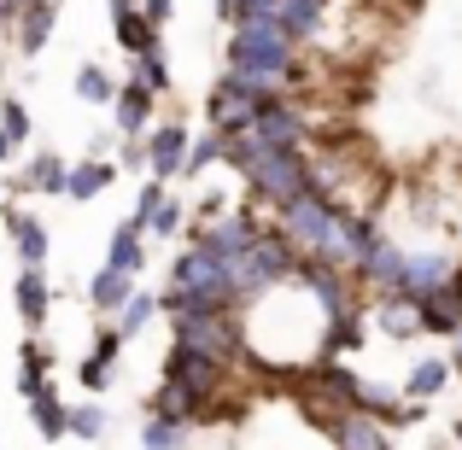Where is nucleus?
Listing matches in <instances>:
<instances>
[{"mask_svg": "<svg viewBox=\"0 0 462 450\" xmlns=\"http://www.w3.org/2000/svg\"><path fill=\"white\" fill-rule=\"evenodd\" d=\"M135 275H124V270H112V263H100V270L88 275V287H82V293H88V304H94V316H106V322H112L117 310H124L129 298H135Z\"/></svg>", "mask_w": 462, "mask_h": 450, "instance_id": "14", "label": "nucleus"}, {"mask_svg": "<svg viewBox=\"0 0 462 450\" xmlns=\"http://www.w3.org/2000/svg\"><path fill=\"white\" fill-rule=\"evenodd\" d=\"M70 94H77L82 106H112V100H117V77H112L106 65H94V59H88V65L77 70V88H70Z\"/></svg>", "mask_w": 462, "mask_h": 450, "instance_id": "28", "label": "nucleus"}, {"mask_svg": "<svg viewBox=\"0 0 462 450\" xmlns=\"http://www.w3.org/2000/svg\"><path fill=\"white\" fill-rule=\"evenodd\" d=\"M106 427H112V416L100 409V398H88V404H77V409H70V439L100 445V439H106Z\"/></svg>", "mask_w": 462, "mask_h": 450, "instance_id": "29", "label": "nucleus"}, {"mask_svg": "<svg viewBox=\"0 0 462 450\" xmlns=\"http://www.w3.org/2000/svg\"><path fill=\"white\" fill-rule=\"evenodd\" d=\"M451 270H457V263L445 258V252H404V275H398V298L421 304V298L445 293V287H451Z\"/></svg>", "mask_w": 462, "mask_h": 450, "instance_id": "10", "label": "nucleus"}, {"mask_svg": "<svg viewBox=\"0 0 462 450\" xmlns=\"http://www.w3.org/2000/svg\"><path fill=\"white\" fill-rule=\"evenodd\" d=\"M228 152V135H217V129H199V135L188 141V158H181V181H199L205 170H217Z\"/></svg>", "mask_w": 462, "mask_h": 450, "instance_id": "25", "label": "nucleus"}, {"mask_svg": "<svg viewBox=\"0 0 462 450\" xmlns=\"http://www.w3.org/2000/svg\"><path fill=\"white\" fill-rule=\"evenodd\" d=\"M181 445H188V427H176V421H164V416L141 421V450H181Z\"/></svg>", "mask_w": 462, "mask_h": 450, "instance_id": "31", "label": "nucleus"}, {"mask_svg": "<svg viewBox=\"0 0 462 450\" xmlns=\"http://www.w3.org/2000/svg\"><path fill=\"white\" fill-rule=\"evenodd\" d=\"M112 181H117V164H112V158H77V164H70V181H65V199L88 205V199H100Z\"/></svg>", "mask_w": 462, "mask_h": 450, "instance_id": "21", "label": "nucleus"}, {"mask_svg": "<svg viewBox=\"0 0 462 450\" xmlns=\"http://www.w3.org/2000/svg\"><path fill=\"white\" fill-rule=\"evenodd\" d=\"M339 216H346V211L310 188V193H299L293 205H282V211H275V228H282V234L293 240L305 258H328V246H334V234H339Z\"/></svg>", "mask_w": 462, "mask_h": 450, "instance_id": "4", "label": "nucleus"}, {"mask_svg": "<svg viewBox=\"0 0 462 450\" xmlns=\"http://www.w3.org/2000/svg\"><path fill=\"white\" fill-rule=\"evenodd\" d=\"M0 228H6V240H12V252H18L23 270H30V263H47V258H53V228H47L42 216H30L23 205L0 199Z\"/></svg>", "mask_w": 462, "mask_h": 450, "instance_id": "9", "label": "nucleus"}, {"mask_svg": "<svg viewBox=\"0 0 462 450\" xmlns=\"http://www.w3.org/2000/svg\"><path fill=\"white\" fill-rule=\"evenodd\" d=\"M445 363H451V374H462V339H451V357Z\"/></svg>", "mask_w": 462, "mask_h": 450, "instance_id": "42", "label": "nucleus"}, {"mask_svg": "<svg viewBox=\"0 0 462 450\" xmlns=\"http://www.w3.org/2000/svg\"><path fill=\"white\" fill-rule=\"evenodd\" d=\"M369 322L381 327L386 339H398V345L421 334V310H416L410 298H398V293H381V298H369Z\"/></svg>", "mask_w": 462, "mask_h": 450, "instance_id": "16", "label": "nucleus"}, {"mask_svg": "<svg viewBox=\"0 0 462 450\" xmlns=\"http://www.w3.org/2000/svg\"><path fill=\"white\" fill-rule=\"evenodd\" d=\"M53 298H59V287H53V275H47V263H30V270L12 275V310H18V322L30 327V334H42V327H47Z\"/></svg>", "mask_w": 462, "mask_h": 450, "instance_id": "7", "label": "nucleus"}, {"mask_svg": "<svg viewBox=\"0 0 462 450\" xmlns=\"http://www.w3.org/2000/svg\"><path fill=\"white\" fill-rule=\"evenodd\" d=\"M223 164L246 181V199L270 205V211H282L299 193H310V152H282V147H263L258 135H235Z\"/></svg>", "mask_w": 462, "mask_h": 450, "instance_id": "1", "label": "nucleus"}, {"mask_svg": "<svg viewBox=\"0 0 462 450\" xmlns=\"http://www.w3.org/2000/svg\"><path fill=\"white\" fill-rule=\"evenodd\" d=\"M310 100H293V94H282V100H270L258 112V124H252V135L263 141V147H282V152H305L310 147Z\"/></svg>", "mask_w": 462, "mask_h": 450, "instance_id": "6", "label": "nucleus"}, {"mask_svg": "<svg viewBox=\"0 0 462 450\" xmlns=\"http://www.w3.org/2000/svg\"><path fill=\"white\" fill-rule=\"evenodd\" d=\"M457 176H462V164H457Z\"/></svg>", "mask_w": 462, "mask_h": 450, "instance_id": "44", "label": "nucleus"}, {"mask_svg": "<svg viewBox=\"0 0 462 450\" xmlns=\"http://www.w3.org/2000/svg\"><path fill=\"white\" fill-rule=\"evenodd\" d=\"M176 234H188V205H181V199H164L152 211V223H147V240H176Z\"/></svg>", "mask_w": 462, "mask_h": 450, "instance_id": "32", "label": "nucleus"}, {"mask_svg": "<svg viewBox=\"0 0 462 450\" xmlns=\"http://www.w3.org/2000/svg\"><path fill=\"white\" fill-rule=\"evenodd\" d=\"M112 35H117V47H124L129 59H141V53H164V41H158V30L147 23V12H141V6L112 12Z\"/></svg>", "mask_w": 462, "mask_h": 450, "instance_id": "20", "label": "nucleus"}, {"mask_svg": "<svg viewBox=\"0 0 462 450\" xmlns=\"http://www.w3.org/2000/svg\"><path fill=\"white\" fill-rule=\"evenodd\" d=\"M147 416H164V421H176V427H199V416H205V404L193 392H181L176 381H158L152 386V398H147Z\"/></svg>", "mask_w": 462, "mask_h": 450, "instance_id": "19", "label": "nucleus"}, {"mask_svg": "<svg viewBox=\"0 0 462 450\" xmlns=\"http://www.w3.org/2000/svg\"><path fill=\"white\" fill-rule=\"evenodd\" d=\"M416 310H421V334H433V339H462V316H457L451 287H445V293H433V298H421Z\"/></svg>", "mask_w": 462, "mask_h": 450, "instance_id": "26", "label": "nucleus"}, {"mask_svg": "<svg viewBox=\"0 0 462 450\" xmlns=\"http://www.w3.org/2000/svg\"><path fill=\"white\" fill-rule=\"evenodd\" d=\"M77 381H82V392H88V398H100L106 386L117 381V363H100V357H82V363H77Z\"/></svg>", "mask_w": 462, "mask_h": 450, "instance_id": "36", "label": "nucleus"}, {"mask_svg": "<svg viewBox=\"0 0 462 450\" xmlns=\"http://www.w3.org/2000/svg\"><path fill=\"white\" fill-rule=\"evenodd\" d=\"M30 421H35V433H42L47 445L70 439V404H65L59 392H53V386H47V392H42V398L30 404Z\"/></svg>", "mask_w": 462, "mask_h": 450, "instance_id": "24", "label": "nucleus"}, {"mask_svg": "<svg viewBox=\"0 0 462 450\" xmlns=\"http://www.w3.org/2000/svg\"><path fill=\"white\" fill-rule=\"evenodd\" d=\"M88 357H100V363H117V357H124V334H117V322H106V316H100V327H94V345H88Z\"/></svg>", "mask_w": 462, "mask_h": 450, "instance_id": "38", "label": "nucleus"}, {"mask_svg": "<svg viewBox=\"0 0 462 450\" xmlns=\"http://www.w3.org/2000/svg\"><path fill=\"white\" fill-rule=\"evenodd\" d=\"M170 199V181H141V188H135V211H129V223H141V234H147V223H152V211H158V205H164Z\"/></svg>", "mask_w": 462, "mask_h": 450, "instance_id": "34", "label": "nucleus"}, {"mask_svg": "<svg viewBox=\"0 0 462 450\" xmlns=\"http://www.w3.org/2000/svg\"><path fill=\"white\" fill-rule=\"evenodd\" d=\"M112 164H117V170H135V176H147V135H117Z\"/></svg>", "mask_w": 462, "mask_h": 450, "instance_id": "37", "label": "nucleus"}, {"mask_svg": "<svg viewBox=\"0 0 462 450\" xmlns=\"http://www.w3.org/2000/svg\"><path fill=\"white\" fill-rule=\"evenodd\" d=\"M445 386H451V363H445V357H421V363H410V374H404V398L428 404V398H439Z\"/></svg>", "mask_w": 462, "mask_h": 450, "instance_id": "23", "label": "nucleus"}, {"mask_svg": "<svg viewBox=\"0 0 462 450\" xmlns=\"http://www.w3.org/2000/svg\"><path fill=\"white\" fill-rule=\"evenodd\" d=\"M18 369H35V374H53V369H59L53 345H47L42 334H23V345H18Z\"/></svg>", "mask_w": 462, "mask_h": 450, "instance_id": "35", "label": "nucleus"}, {"mask_svg": "<svg viewBox=\"0 0 462 450\" xmlns=\"http://www.w3.org/2000/svg\"><path fill=\"white\" fill-rule=\"evenodd\" d=\"M158 381H176L181 392H193L199 404H211V398H223L228 386H235V369H228V363H217V357H205V351H188V345H176V339H170L164 363H158Z\"/></svg>", "mask_w": 462, "mask_h": 450, "instance_id": "5", "label": "nucleus"}, {"mask_svg": "<svg viewBox=\"0 0 462 450\" xmlns=\"http://www.w3.org/2000/svg\"><path fill=\"white\" fill-rule=\"evenodd\" d=\"M363 345H369V304L322 322V357H351V351H363Z\"/></svg>", "mask_w": 462, "mask_h": 450, "instance_id": "17", "label": "nucleus"}, {"mask_svg": "<svg viewBox=\"0 0 462 450\" xmlns=\"http://www.w3.org/2000/svg\"><path fill=\"white\" fill-rule=\"evenodd\" d=\"M351 275H357V287H363L369 298H381V293H398V275H404V246H398L393 234H381L369 252H363V263H357Z\"/></svg>", "mask_w": 462, "mask_h": 450, "instance_id": "12", "label": "nucleus"}, {"mask_svg": "<svg viewBox=\"0 0 462 450\" xmlns=\"http://www.w3.org/2000/svg\"><path fill=\"white\" fill-rule=\"evenodd\" d=\"M193 129L181 117H158L147 129V176L152 181H181V158H188Z\"/></svg>", "mask_w": 462, "mask_h": 450, "instance_id": "8", "label": "nucleus"}, {"mask_svg": "<svg viewBox=\"0 0 462 450\" xmlns=\"http://www.w3.org/2000/svg\"><path fill=\"white\" fill-rule=\"evenodd\" d=\"M112 322H117V334H124V345H129V339H141L158 322V293H152V287H135V298H129Z\"/></svg>", "mask_w": 462, "mask_h": 450, "instance_id": "27", "label": "nucleus"}, {"mask_svg": "<svg viewBox=\"0 0 462 450\" xmlns=\"http://www.w3.org/2000/svg\"><path fill=\"white\" fill-rule=\"evenodd\" d=\"M299 258H305V252H299V246H293V240H287L275 223L263 228V234L252 240V252H240V258L228 263V281H235L240 310H246V304H258L263 293H275V287H293Z\"/></svg>", "mask_w": 462, "mask_h": 450, "instance_id": "2", "label": "nucleus"}, {"mask_svg": "<svg viewBox=\"0 0 462 450\" xmlns=\"http://www.w3.org/2000/svg\"><path fill=\"white\" fill-rule=\"evenodd\" d=\"M170 339L188 351L240 369L246 363V310H205V316H170Z\"/></svg>", "mask_w": 462, "mask_h": 450, "instance_id": "3", "label": "nucleus"}, {"mask_svg": "<svg viewBox=\"0 0 462 450\" xmlns=\"http://www.w3.org/2000/svg\"><path fill=\"white\" fill-rule=\"evenodd\" d=\"M106 263H112V270H124V275H147V234H141V223H117L112 228V240H106Z\"/></svg>", "mask_w": 462, "mask_h": 450, "instance_id": "18", "label": "nucleus"}, {"mask_svg": "<svg viewBox=\"0 0 462 450\" xmlns=\"http://www.w3.org/2000/svg\"><path fill=\"white\" fill-rule=\"evenodd\" d=\"M18 152H23V147H18V141L6 135V129H0V164H12V158H18Z\"/></svg>", "mask_w": 462, "mask_h": 450, "instance_id": "41", "label": "nucleus"}, {"mask_svg": "<svg viewBox=\"0 0 462 450\" xmlns=\"http://www.w3.org/2000/svg\"><path fill=\"white\" fill-rule=\"evenodd\" d=\"M141 12H147V23H152V30H164V23H170V12H176V0H141Z\"/></svg>", "mask_w": 462, "mask_h": 450, "instance_id": "40", "label": "nucleus"}, {"mask_svg": "<svg viewBox=\"0 0 462 450\" xmlns=\"http://www.w3.org/2000/svg\"><path fill=\"white\" fill-rule=\"evenodd\" d=\"M47 386H53V374H35V369H18V398H23V404H35V398H42Z\"/></svg>", "mask_w": 462, "mask_h": 450, "instance_id": "39", "label": "nucleus"}, {"mask_svg": "<svg viewBox=\"0 0 462 450\" xmlns=\"http://www.w3.org/2000/svg\"><path fill=\"white\" fill-rule=\"evenodd\" d=\"M0 129H6V135L18 141V147L35 135V117H30V106H23L18 94H0Z\"/></svg>", "mask_w": 462, "mask_h": 450, "instance_id": "33", "label": "nucleus"}, {"mask_svg": "<svg viewBox=\"0 0 462 450\" xmlns=\"http://www.w3.org/2000/svg\"><path fill=\"white\" fill-rule=\"evenodd\" d=\"M65 181H70V164L59 152H30V164L6 176V193H35V199H65Z\"/></svg>", "mask_w": 462, "mask_h": 450, "instance_id": "11", "label": "nucleus"}, {"mask_svg": "<svg viewBox=\"0 0 462 450\" xmlns=\"http://www.w3.org/2000/svg\"><path fill=\"white\" fill-rule=\"evenodd\" d=\"M53 18H59V0H23L18 23H12V35H18V53L35 59L47 41H53Z\"/></svg>", "mask_w": 462, "mask_h": 450, "instance_id": "15", "label": "nucleus"}, {"mask_svg": "<svg viewBox=\"0 0 462 450\" xmlns=\"http://www.w3.org/2000/svg\"><path fill=\"white\" fill-rule=\"evenodd\" d=\"M334 450H393V433H386L374 416L351 409V416L334 427Z\"/></svg>", "mask_w": 462, "mask_h": 450, "instance_id": "22", "label": "nucleus"}, {"mask_svg": "<svg viewBox=\"0 0 462 450\" xmlns=\"http://www.w3.org/2000/svg\"><path fill=\"white\" fill-rule=\"evenodd\" d=\"M451 439H457V450H462V416H457V427H451Z\"/></svg>", "mask_w": 462, "mask_h": 450, "instance_id": "43", "label": "nucleus"}, {"mask_svg": "<svg viewBox=\"0 0 462 450\" xmlns=\"http://www.w3.org/2000/svg\"><path fill=\"white\" fill-rule=\"evenodd\" d=\"M106 112H112V129H117V135H147V129L158 124V100L141 88L135 77L117 82V100L106 106Z\"/></svg>", "mask_w": 462, "mask_h": 450, "instance_id": "13", "label": "nucleus"}, {"mask_svg": "<svg viewBox=\"0 0 462 450\" xmlns=\"http://www.w3.org/2000/svg\"><path fill=\"white\" fill-rule=\"evenodd\" d=\"M129 77H135L141 88L152 94V100H164V94H170V65H164V53H141L135 65H129Z\"/></svg>", "mask_w": 462, "mask_h": 450, "instance_id": "30", "label": "nucleus"}]
</instances>
